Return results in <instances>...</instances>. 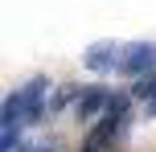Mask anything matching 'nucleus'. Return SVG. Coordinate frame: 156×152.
Instances as JSON below:
<instances>
[{"label":"nucleus","instance_id":"f257e3e1","mask_svg":"<svg viewBox=\"0 0 156 152\" xmlns=\"http://www.w3.org/2000/svg\"><path fill=\"white\" fill-rule=\"evenodd\" d=\"M123 115H127V99H111V107L103 111V119L94 123V132L86 136V148H82V152H103L111 140L119 136V128H123Z\"/></svg>","mask_w":156,"mask_h":152},{"label":"nucleus","instance_id":"f03ea898","mask_svg":"<svg viewBox=\"0 0 156 152\" xmlns=\"http://www.w3.org/2000/svg\"><path fill=\"white\" fill-rule=\"evenodd\" d=\"M45 95H49V78H29L21 90H16V111H21V123H37L41 111H45Z\"/></svg>","mask_w":156,"mask_h":152},{"label":"nucleus","instance_id":"7ed1b4c3","mask_svg":"<svg viewBox=\"0 0 156 152\" xmlns=\"http://www.w3.org/2000/svg\"><path fill=\"white\" fill-rule=\"evenodd\" d=\"M119 74H132V78L156 74V45L152 41H132V45H123V66H119Z\"/></svg>","mask_w":156,"mask_h":152},{"label":"nucleus","instance_id":"20e7f679","mask_svg":"<svg viewBox=\"0 0 156 152\" xmlns=\"http://www.w3.org/2000/svg\"><path fill=\"white\" fill-rule=\"evenodd\" d=\"M82 66L94 74H111L123 66V45H115V41H94V45H86L82 54Z\"/></svg>","mask_w":156,"mask_h":152},{"label":"nucleus","instance_id":"39448f33","mask_svg":"<svg viewBox=\"0 0 156 152\" xmlns=\"http://www.w3.org/2000/svg\"><path fill=\"white\" fill-rule=\"evenodd\" d=\"M111 99H115V95H107V90L90 87L86 95H78V107H74V115H78V119H103V111L111 107Z\"/></svg>","mask_w":156,"mask_h":152},{"label":"nucleus","instance_id":"423d86ee","mask_svg":"<svg viewBox=\"0 0 156 152\" xmlns=\"http://www.w3.org/2000/svg\"><path fill=\"white\" fill-rule=\"evenodd\" d=\"M132 95H136V99H148V103H156V74H148V78H136Z\"/></svg>","mask_w":156,"mask_h":152},{"label":"nucleus","instance_id":"0eeeda50","mask_svg":"<svg viewBox=\"0 0 156 152\" xmlns=\"http://www.w3.org/2000/svg\"><path fill=\"white\" fill-rule=\"evenodd\" d=\"M148 115H156V103H148Z\"/></svg>","mask_w":156,"mask_h":152}]
</instances>
